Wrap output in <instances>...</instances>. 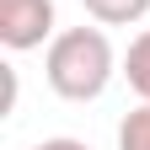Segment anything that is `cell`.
<instances>
[{
  "mask_svg": "<svg viewBox=\"0 0 150 150\" xmlns=\"http://www.w3.org/2000/svg\"><path fill=\"white\" fill-rule=\"evenodd\" d=\"M91 22H102V27H134L150 16V0H81Z\"/></svg>",
  "mask_w": 150,
  "mask_h": 150,
  "instance_id": "obj_3",
  "label": "cell"
},
{
  "mask_svg": "<svg viewBox=\"0 0 150 150\" xmlns=\"http://www.w3.org/2000/svg\"><path fill=\"white\" fill-rule=\"evenodd\" d=\"M123 75H129V86H134V97L150 102V27L129 43V54H123Z\"/></svg>",
  "mask_w": 150,
  "mask_h": 150,
  "instance_id": "obj_4",
  "label": "cell"
},
{
  "mask_svg": "<svg viewBox=\"0 0 150 150\" xmlns=\"http://www.w3.org/2000/svg\"><path fill=\"white\" fill-rule=\"evenodd\" d=\"M0 43L11 54L54 43V0H0Z\"/></svg>",
  "mask_w": 150,
  "mask_h": 150,
  "instance_id": "obj_2",
  "label": "cell"
},
{
  "mask_svg": "<svg viewBox=\"0 0 150 150\" xmlns=\"http://www.w3.org/2000/svg\"><path fill=\"white\" fill-rule=\"evenodd\" d=\"M118 150H150V102H139L118 123Z\"/></svg>",
  "mask_w": 150,
  "mask_h": 150,
  "instance_id": "obj_5",
  "label": "cell"
},
{
  "mask_svg": "<svg viewBox=\"0 0 150 150\" xmlns=\"http://www.w3.org/2000/svg\"><path fill=\"white\" fill-rule=\"evenodd\" d=\"M32 150H91V145H86V139H64V134H59V139H43V145H32Z\"/></svg>",
  "mask_w": 150,
  "mask_h": 150,
  "instance_id": "obj_6",
  "label": "cell"
},
{
  "mask_svg": "<svg viewBox=\"0 0 150 150\" xmlns=\"http://www.w3.org/2000/svg\"><path fill=\"white\" fill-rule=\"evenodd\" d=\"M112 70H118V54H112L102 22L97 27H64L54 32V43L43 54V75H48V91L64 102H97Z\"/></svg>",
  "mask_w": 150,
  "mask_h": 150,
  "instance_id": "obj_1",
  "label": "cell"
}]
</instances>
